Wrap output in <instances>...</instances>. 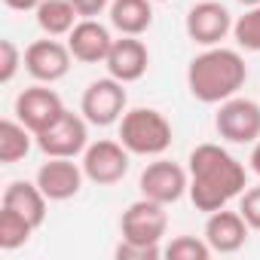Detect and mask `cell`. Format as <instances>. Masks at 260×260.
<instances>
[{
  "label": "cell",
  "mask_w": 260,
  "mask_h": 260,
  "mask_svg": "<svg viewBox=\"0 0 260 260\" xmlns=\"http://www.w3.org/2000/svg\"><path fill=\"white\" fill-rule=\"evenodd\" d=\"M187 172H190V190H187L190 202L196 205V211L205 214L226 208L248 187L245 166L220 144L193 147L187 159Z\"/></svg>",
  "instance_id": "6da1fadb"
},
{
  "label": "cell",
  "mask_w": 260,
  "mask_h": 260,
  "mask_svg": "<svg viewBox=\"0 0 260 260\" xmlns=\"http://www.w3.org/2000/svg\"><path fill=\"white\" fill-rule=\"evenodd\" d=\"M245 58L236 49L223 46H205V52H199L187 68V89L202 104H220L233 98L245 86Z\"/></svg>",
  "instance_id": "7a4b0ae2"
},
{
  "label": "cell",
  "mask_w": 260,
  "mask_h": 260,
  "mask_svg": "<svg viewBox=\"0 0 260 260\" xmlns=\"http://www.w3.org/2000/svg\"><path fill=\"white\" fill-rule=\"evenodd\" d=\"M119 141L135 156H162L172 147V122L153 107L125 110L119 119Z\"/></svg>",
  "instance_id": "3957f363"
},
{
  "label": "cell",
  "mask_w": 260,
  "mask_h": 260,
  "mask_svg": "<svg viewBox=\"0 0 260 260\" xmlns=\"http://www.w3.org/2000/svg\"><path fill=\"white\" fill-rule=\"evenodd\" d=\"M37 147L46 153V156H64V159H74L80 156L86 147H89V119L83 113H74V110H64L52 125H46L43 132L34 135Z\"/></svg>",
  "instance_id": "277c9868"
},
{
  "label": "cell",
  "mask_w": 260,
  "mask_h": 260,
  "mask_svg": "<svg viewBox=\"0 0 260 260\" xmlns=\"http://www.w3.org/2000/svg\"><path fill=\"white\" fill-rule=\"evenodd\" d=\"M217 135L230 144H254L260 141V104L251 98H226L214 113Z\"/></svg>",
  "instance_id": "5b68a950"
},
{
  "label": "cell",
  "mask_w": 260,
  "mask_h": 260,
  "mask_svg": "<svg viewBox=\"0 0 260 260\" xmlns=\"http://www.w3.org/2000/svg\"><path fill=\"white\" fill-rule=\"evenodd\" d=\"M169 230V211L162 202H153L147 196H141L138 202H132L122 217H119V233L125 242H138V245H159L162 236Z\"/></svg>",
  "instance_id": "8992f818"
},
{
  "label": "cell",
  "mask_w": 260,
  "mask_h": 260,
  "mask_svg": "<svg viewBox=\"0 0 260 260\" xmlns=\"http://www.w3.org/2000/svg\"><path fill=\"white\" fill-rule=\"evenodd\" d=\"M128 153L122 141H110V138H101L95 144H89L83 150V172L92 184L98 187H110V184H119L128 172Z\"/></svg>",
  "instance_id": "52a82bcc"
},
{
  "label": "cell",
  "mask_w": 260,
  "mask_h": 260,
  "mask_svg": "<svg viewBox=\"0 0 260 260\" xmlns=\"http://www.w3.org/2000/svg\"><path fill=\"white\" fill-rule=\"evenodd\" d=\"M125 83L113 80L110 74L104 80H95L86 86L83 101H80V113L89 119V125H113L116 119H122L125 113Z\"/></svg>",
  "instance_id": "ba28073f"
},
{
  "label": "cell",
  "mask_w": 260,
  "mask_h": 260,
  "mask_svg": "<svg viewBox=\"0 0 260 260\" xmlns=\"http://www.w3.org/2000/svg\"><path fill=\"white\" fill-rule=\"evenodd\" d=\"M138 187H141V196L162 202V205H172L190 190V172L172 159H156L141 172Z\"/></svg>",
  "instance_id": "9c48e42d"
},
{
  "label": "cell",
  "mask_w": 260,
  "mask_h": 260,
  "mask_svg": "<svg viewBox=\"0 0 260 260\" xmlns=\"http://www.w3.org/2000/svg\"><path fill=\"white\" fill-rule=\"evenodd\" d=\"M187 37L199 46H217L230 31H233V19H230V10L217 0H199L193 4V10L187 13Z\"/></svg>",
  "instance_id": "30bf717a"
},
{
  "label": "cell",
  "mask_w": 260,
  "mask_h": 260,
  "mask_svg": "<svg viewBox=\"0 0 260 260\" xmlns=\"http://www.w3.org/2000/svg\"><path fill=\"white\" fill-rule=\"evenodd\" d=\"M83 166H77L74 159L64 156H49L40 169H37V187L46 193L49 202H68L83 190Z\"/></svg>",
  "instance_id": "8fae6325"
},
{
  "label": "cell",
  "mask_w": 260,
  "mask_h": 260,
  "mask_svg": "<svg viewBox=\"0 0 260 260\" xmlns=\"http://www.w3.org/2000/svg\"><path fill=\"white\" fill-rule=\"evenodd\" d=\"M64 110L68 107L61 104L58 92L49 86H31V89L19 92V98H16V119L25 122L34 135L43 132L46 125H52Z\"/></svg>",
  "instance_id": "7c38bea8"
},
{
  "label": "cell",
  "mask_w": 260,
  "mask_h": 260,
  "mask_svg": "<svg viewBox=\"0 0 260 260\" xmlns=\"http://www.w3.org/2000/svg\"><path fill=\"white\" fill-rule=\"evenodd\" d=\"M71 49L68 43L58 40H34L25 49V71L37 80V83H58L61 77H68L71 71Z\"/></svg>",
  "instance_id": "4fadbf2b"
},
{
  "label": "cell",
  "mask_w": 260,
  "mask_h": 260,
  "mask_svg": "<svg viewBox=\"0 0 260 260\" xmlns=\"http://www.w3.org/2000/svg\"><path fill=\"white\" fill-rule=\"evenodd\" d=\"M104 64H107V74H110L113 80H119V83H135V80H141V77L147 74L150 52H147V46H144L138 37L122 34L119 40H113V46H110Z\"/></svg>",
  "instance_id": "5bb4252c"
},
{
  "label": "cell",
  "mask_w": 260,
  "mask_h": 260,
  "mask_svg": "<svg viewBox=\"0 0 260 260\" xmlns=\"http://www.w3.org/2000/svg\"><path fill=\"white\" fill-rule=\"evenodd\" d=\"M248 230L251 226L242 217V211L220 208V211H211L208 220H205V242L211 245L214 254H236V251L245 248Z\"/></svg>",
  "instance_id": "9a60e30c"
},
{
  "label": "cell",
  "mask_w": 260,
  "mask_h": 260,
  "mask_svg": "<svg viewBox=\"0 0 260 260\" xmlns=\"http://www.w3.org/2000/svg\"><path fill=\"white\" fill-rule=\"evenodd\" d=\"M110 46H113V37H110V31L98 19H80L74 25V31L68 34V49L83 64L104 61L107 52H110Z\"/></svg>",
  "instance_id": "2e32d148"
},
{
  "label": "cell",
  "mask_w": 260,
  "mask_h": 260,
  "mask_svg": "<svg viewBox=\"0 0 260 260\" xmlns=\"http://www.w3.org/2000/svg\"><path fill=\"white\" fill-rule=\"evenodd\" d=\"M46 193L37 187V181L31 184V181H13L7 190H4V208H13V211H19L34 230L37 226H43V220H46Z\"/></svg>",
  "instance_id": "e0dca14e"
},
{
  "label": "cell",
  "mask_w": 260,
  "mask_h": 260,
  "mask_svg": "<svg viewBox=\"0 0 260 260\" xmlns=\"http://www.w3.org/2000/svg\"><path fill=\"white\" fill-rule=\"evenodd\" d=\"M110 25L119 34L141 37L153 25V7H150V0H110Z\"/></svg>",
  "instance_id": "ac0fdd59"
},
{
  "label": "cell",
  "mask_w": 260,
  "mask_h": 260,
  "mask_svg": "<svg viewBox=\"0 0 260 260\" xmlns=\"http://www.w3.org/2000/svg\"><path fill=\"white\" fill-rule=\"evenodd\" d=\"M37 25L46 37H68L80 19V13L74 10L71 0H43V4L34 10Z\"/></svg>",
  "instance_id": "d6986e66"
},
{
  "label": "cell",
  "mask_w": 260,
  "mask_h": 260,
  "mask_svg": "<svg viewBox=\"0 0 260 260\" xmlns=\"http://www.w3.org/2000/svg\"><path fill=\"white\" fill-rule=\"evenodd\" d=\"M31 138H34V132L25 122L4 119V122H0V162L13 166V162L25 159L31 153Z\"/></svg>",
  "instance_id": "ffe728a7"
},
{
  "label": "cell",
  "mask_w": 260,
  "mask_h": 260,
  "mask_svg": "<svg viewBox=\"0 0 260 260\" xmlns=\"http://www.w3.org/2000/svg\"><path fill=\"white\" fill-rule=\"evenodd\" d=\"M34 226L13 208H0V248L4 251H16L31 239Z\"/></svg>",
  "instance_id": "44dd1931"
},
{
  "label": "cell",
  "mask_w": 260,
  "mask_h": 260,
  "mask_svg": "<svg viewBox=\"0 0 260 260\" xmlns=\"http://www.w3.org/2000/svg\"><path fill=\"white\" fill-rule=\"evenodd\" d=\"M233 37H236L239 49L260 52V4L257 7H248V13L233 22Z\"/></svg>",
  "instance_id": "7402d4cb"
},
{
  "label": "cell",
  "mask_w": 260,
  "mask_h": 260,
  "mask_svg": "<svg viewBox=\"0 0 260 260\" xmlns=\"http://www.w3.org/2000/svg\"><path fill=\"white\" fill-rule=\"evenodd\" d=\"M214 251H211V245L205 242V236L202 239H196V236H178V239H172L169 242V248L162 251V257H169V260H208Z\"/></svg>",
  "instance_id": "603a6c76"
},
{
  "label": "cell",
  "mask_w": 260,
  "mask_h": 260,
  "mask_svg": "<svg viewBox=\"0 0 260 260\" xmlns=\"http://www.w3.org/2000/svg\"><path fill=\"white\" fill-rule=\"evenodd\" d=\"M19 64H25V55L13 40H0V83H13Z\"/></svg>",
  "instance_id": "cb8c5ba5"
},
{
  "label": "cell",
  "mask_w": 260,
  "mask_h": 260,
  "mask_svg": "<svg viewBox=\"0 0 260 260\" xmlns=\"http://www.w3.org/2000/svg\"><path fill=\"white\" fill-rule=\"evenodd\" d=\"M116 260H156L162 257V248L159 245H138V242H119L116 245Z\"/></svg>",
  "instance_id": "d4e9b609"
},
{
  "label": "cell",
  "mask_w": 260,
  "mask_h": 260,
  "mask_svg": "<svg viewBox=\"0 0 260 260\" xmlns=\"http://www.w3.org/2000/svg\"><path fill=\"white\" fill-rule=\"evenodd\" d=\"M239 211L251 230H260V187H248L239 196Z\"/></svg>",
  "instance_id": "484cf974"
},
{
  "label": "cell",
  "mask_w": 260,
  "mask_h": 260,
  "mask_svg": "<svg viewBox=\"0 0 260 260\" xmlns=\"http://www.w3.org/2000/svg\"><path fill=\"white\" fill-rule=\"evenodd\" d=\"M71 4L80 13V19H95L104 10H110V0H71Z\"/></svg>",
  "instance_id": "4316f807"
},
{
  "label": "cell",
  "mask_w": 260,
  "mask_h": 260,
  "mask_svg": "<svg viewBox=\"0 0 260 260\" xmlns=\"http://www.w3.org/2000/svg\"><path fill=\"white\" fill-rule=\"evenodd\" d=\"M4 4H7L10 10H16V13H28V10H37L43 0H4Z\"/></svg>",
  "instance_id": "83f0119b"
},
{
  "label": "cell",
  "mask_w": 260,
  "mask_h": 260,
  "mask_svg": "<svg viewBox=\"0 0 260 260\" xmlns=\"http://www.w3.org/2000/svg\"><path fill=\"white\" fill-rule=\"evenodd\" d=\"M248 162H251V169L260 175V141H254V150H251V159H248Z\"/></svg>",
  "instance_id": "f1b7e54d"
},
{
  "label": "cell",
  "mask_w": 260,
  "mask_h": 260,
  "mask_svg": "<svg viewBox=\"0 0 260 260\" xmlns=\"http://www.w3.org/2000/svg\"><path fill=\"white\" fill-rule=\"evenodd\" d=\"M239 4H245V7H257L260 0H239Z\"/></svg>",
  "instance_id": "f546056e"
},
{
  "label": "cell",
  "mask_w": 260,
  "mask_h": 260,
  "mask_svg": "<svg viewBox=\"0 0 260 260\" xmlns=\"http://www.w3.org/2000/svg\"><path fill=\"white\" fill-rule=\"evenodd\" d=\"M156 4H169V0H156Z\"/></svg>",
  "instance_id": "4dcf8cb0"
}]
</instances>
